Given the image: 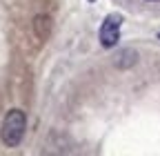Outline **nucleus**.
I'll list each match as a JSON object with an SVG mask.
<instances>
[{"label": "nucleus", "instance_id": "f257e3e1", "mask_svg": "<svg viewBox=\"0 0 160 156\" xmlns=\"http://www.w3.org/2000/svg\"><path fill=\"white\" fill-rule=\"evenodd\" d=\"M25 129H27V116L25 112L20 109H9L5 121H2V127H0V138L7 147H18L20 141L25 136Z\"/></svg>", "mask_w": 160, "mask_h": 156}, {"label": "nucleus", "instance_id": "20e7f679", "mask_svg": "<svg viewBox=\"0 0 160 156\" xmlns=\"http://www.w3.org/2000/svg\"><path fill=\"white\" fill-rule=\"evenodd\" d=\"M136 60H138V54L133 51V49H122L120 54H116V67H120V69H127V67H131V65H136Z\"/></svg>", "mask_w": 160, "mask_h": 156}, {"label": "nucleus", "instance_id": "f03ea898", "mask_svg": "<svg viewBox=\"0 0 160 156\" xmlns=\"http://www.w3.org/2000/svg\"><path fill=\"white\" fill-rule=\"evenodd\" d=\"M120 25H122V16L120 13H109L105 18L102 27H100V45L102 47H113L120 38Z\"/></svg>", "mask_w": 160, "mask_h": 156}, {"label": "nucleus", "instance_id": "7ed1b4c3", "mask_svg": "<svg viewBox=\"0 0 160 156\" xmlns=\"http://www.w3.org/2000/svg\"><path fill=\"white\" fill-rule=\"evenodd\" d=\"M33 34L38 36V40H47L51 34V18L49 16H36L33 20Z\"/></svg>", "mask_w": 160, "mask_h": 156}]
</instances>
